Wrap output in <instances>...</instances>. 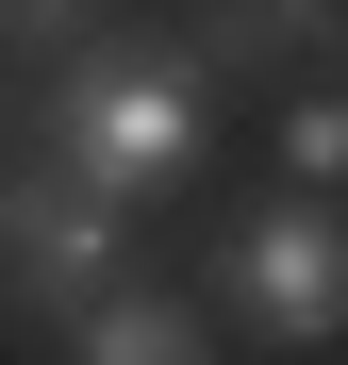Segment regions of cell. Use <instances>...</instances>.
<instances>
[{
	"mask_svg": "<svg viewBox=\"0 0 348 365\" xmlns=\"http://www.w3.org/2000/svg\"><path fill=\"white\" fill-rule=\"evenodd\" d=\"M33 133H50V182H67V200H166V182L199 166V83L183 67H116V50H67V67H50L33 100Z\"/></svg>",
	"mask_w": 348,
	"mask_h": 365,
	"instance_id": "1",
	"label": "cell"
},
{
	"mask_svg": "<svg viewBox=\"0 0 348 365\" xmlns=\"http://www.w3.org/2000/svg\"><path fill=\"white\" fill-rule=\"evenodd\" d=\"M282 166H299V200H332V166H348V116H332V100H299V116H282Z\"/></svg>",
	"mask_w": 348,
	"mask_h": 365,
	"instance_id": "5",
	"label": "cell"
},
{
	"mask_svg": "<svg viewBox=\"0 0 348 365\" xmlns=\"http://www.w3.org/2000/svg\"><path fill=\"white\" fill-rule=\"evenodd\" d=\"M67 365H216V332L183 316V299H133V282H116L100 316L67 332Z\"/></svg>",
	"mask_w": 348,
	"mask_h": 365,
	"instance_id": "4",
	"label": "cell"
},
{
	"mask_svg": "<svg viewBox=\"0 0 348 365\" xmlns=\"http://www.w3.org/2000/svg\"><path fill=\"white\" fill-rule=\"evenodd\" d=\"M216 299H232L249 332H282V349H332V316H348V232H332V200L232 216V232H216Z\"/></svg>",
	"mask_w": 348,
	"mask_h": 365,
	"instance_id": "3",
	"label": "cell"
},
{
	"mask_svg": "<svg viewBox=\"0 0 348 365\" xmlns=\"http://www.w3.org/2000/svg\"><path fill=\"white\" fill-rule=\"evenodd\" d=\"M116 282H133L116 266V216L67 200L50 166H0V332H83Z\"/></svg>",
	"mask_w": 348,
	"mask_h": 365,
	"instance_id": "2",
	"label": "cell"
}]
</instances>
